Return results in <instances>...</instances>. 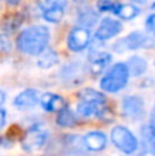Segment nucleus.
Wrapping results in <instances>:
<instances>
[{"label":"nucleus","instance_id":"nucleus-1","mask_svg":"<svg viewBox=\"0 0 155 156\" xmlns=\"http://www.w3.org/2000/svg\"><path fill=\"white\" fill-rule=\"evenodd\" d=\"M49 41V30L45 26L36 25L25 29L16 38V47L21 52L30 56H38L47 49Z\"/></svg>","mask_w":155,"mask_h":156},{"label":"nucleus","instance_id":"nucleus-2","mask_svg":"<svg viewBox=\"0 0 155 156\" xmlns=\"http://www.w3.org/2000/svg\"><path fill=\"white\" fill-rule=\"evenodd\" d=\"M129 71L125 63H115L100 80V88L109 93H117L126 86Z\"/></svg>","mask_w":155,"mask_h":156},{"label":"nucleus","instance_id":"nucleus-3","mask_svg":"<svg viewBox=\"0 0 155 156\" xmlns=\"http://www.w3.org/2000/svg\"><path fill=\"white\" fill-rule=\"evenodd\" d=\"M155 45V41L153 37L142 32H132L128 36L122 38V40L117 41L113 45V49L118 54H122L125 51H136V49L142 48H153Z\"/></svg>","mask_w":155,"mask_h":156},{"label":"nucleus","instance_id":"nucleus-4","mask_svg":"<svg viewBox=\"0 0 155 156\" xmlns=\"http://www.w3.org/2000/svg\"><path fill=\"white\" fill-rule=\"evenodd\" d=\"M111 141L120 151L128 155L136 152L139 147L137 138L133 136V133L124 126H115L111 130Z\"/></svg>","mask_w":155,"mask_h":156},{"label":"nucleus","instance_id":"nucleus-5","mask_svg":"<svg viewBox=\"0 0 155 156\" xmlns=\"http://www.w3.org/2000/svg\"><path fill=\"white\" fill-rule=\"evenodd\" d=\"M91 44V32L89 29L77 26L69 33L67 47L73 52H81Z\"/></svg>","mask_w":155,"mask_h":156},{"label":"nucleus","instance_id":"nucleus-6","mask_svg":"<svg viewBox=\"0 0 155 156\" xmlns=\"http://www.w3.org/2000/svg\"><path fill=\"white\" fill-rule=\"evenodd\" d=\"M122 114L126 118L132 121H139L144 115V101L139 96H126L124 97L122 104Z\"/></svg>","mask_w":155,"mask_h":156},{"label":"nucleus","instance_id":"nucleus-7","mask_svg":"<svg viewBox=\"0 0 155 156\" xmlns=\"http://www.w3.org/2000/svg\"><path fill=\"white\" fill-rule=\"evenodd\" d=\"M47 141V132H44L40 126H33L27 130L22 140V148L26 152H34L40 149Z\"/></svg>","mask_w":155,"mask_h":156},{"label":"nucleus","instance_id":"nucleus-8","mask_svg":"<svg viewBox=\"0 0 155 156\" xmlns=\"http://www.w3.org/2000/svg\"><path fill=\"white\" fill-rule=\"evenodd\" d=\"M122 32V23L114 18H103L100 21L98 30H96V40L98 41H106L110 38L118 36Z\"/></svg>","mask_w":155,"mask_h":156},{"label":"nucleus","instance_id":"nucleus-9","mask_svg":"<svg viewBox=\"0 0 155 156\" xmlns=\"http://www.w3.org/2000/svg\"><path fill=\"white\" fill-rule=\"evenodd\" d=\"M40 105L43 107L44 111L47 112H59L60 110H63L65 107H67L65 99L59 94L54 93H44L43 96H40Z\"/></svg>","mask_w":155,"mask_h":156},{"label":"nucleus","instance_id":"nucleus-10","mask_svg":"<svg viewBox=\"0 0 155 156\" xmlns=\"http://www.w3.org/2000/svg\"><path fill=\"white\" fill-rule=\"evenodd\" d=\"M40 101V93L36 89H26L21 92L18 96L14 99V105L19 110H27V108L34 107Z\"/></svg>","mask_w":155,"mask_h":156},{"label":"nucleus","instance_id":"nucleus-11","mask_svg":"<svg viewBox=\"0 0 155 156\" xmlns=\"http://www.w3.org/2000/svg\"><path fill=\"white\" fill-rule=\"evenodd\" d=\"M111 60V55L107 54V52H92L89 62V71L93 76H99L109 67Z\"/></svg>","mask_w":155,"mask_h":156},{"label":"nucleus","instance_id":"nucleus-12","mask_svg":"<svg viewBox=\"0 0 155 156\" xmlns=\"http://www.w3.org/2000/svg\"><path fill=\"white\" fill-rule=\"evenodd\" d=\"M82 144H84V147L88 151L99 152L106 148L107 137H106V134L102 132H89L84 136Z\"/></svg>","mask_w":155,"mask_h":156},{"label":"nucleus","instance_id":"nucleus-13","mask_svg":"<svg viewBox=\"0 0 155 156\" xmlns=\"http://www.w3.org/2000/svg\"><path fill=\"white\" fill-rule=\"evenodd\" d=\"M77 112H78V115L84 116V118L103 116V114L107 112V108H106V104H98V103L80 100V103L77 104Z\"/></svg>","mask_w":155,"mask_h":156},{"label":"nucleus","instance_id":"nucleus-14","mask_svg":"<svg viewBox=\"0 0 155 156\" xmlns=\"http://www.w3.org/2000/svg\"><path fill=\"white\" fill-rule=\"evenodd\" d=\"M125 65H126V67H128L129 76H133V77H140L147 70V62H146L143 58L136 56V55L129 58Z\"/></svg>","mask_w":155,"mask_h":156},{"label":"nucleus","instance_id":"nucleus-15","mask_svg":"<svg viewBox=\"0 0 155 156\" xmlns=\"http://www.w3.org/2000/svg\"><path fill=\"white\" fill-rule=\"evenodd\" d=\"M58 63V54L54 51V49H44L40 55H38L37 59V65L40 69H44V70H48V69L54 67Z\"/></svg>","mask_w":155,"mask_h":156},{"label":"nucleus","instance_id":"nucleus-16","mask_svg":"<svg viewBox=\"0 0 155 156\" xmlns=\"http://www.w3.org/2000/svg\"><path fill=\"white\" fill-rule=\"evenodd\" d=\"M99 19V15L96 11H93L92 8H84L82 11H80L78 14V26L85 27V29H91L93 25H96Z\"/></svg>","mask_w":155,"mask_h":156},{"label":"nucleus","instance_id":"nucleus-17","mask_svg":"<svg viewBox=\"0 0 155 156\" xmlns=\"http://www.w3.org/2000/svg\"><path fill=\"white\" fill-rule=\"evenodd\" d=\"M56 123L62 127H73L77 123V116L69 107H65L58 112Z\"/></svg>","mask_w":155,"mask_h":156},{"label":"nucleus","instance_id":"nucleus-18","mask_svg":"<svg viewBox=\"0 0 155 156\" xmlns=\"http://www.w3.org/2000/svg\"><path fill=\"white\" fill-rule=\"evenodd\" d=\"M78 99L82 101H91V103H98V104H106V97L103 93L95 90V89H82L78 93Z\"/></svg>","mask_w":155,"mask_h":156},{"label":"nucleus","instance_id":"nucleus-19","mask_svg":"<svg viewBox=\"0 0 155 156\" xmlns=\"http://www.w3.org/2000/svg\"><path fill=\"white\" fill-rule=\"evenodd\" d=\"M142 140L144 149L155 151V126L151 123L142 127Z\"/></svg>","mask_w":155,"mask_h":156},{"label":"nucleus","instance_id":"nucleus-20","mask_svg":"<svg viewBox=\"0 0 155 156\" xmlns=\"http://www.w3.org/2000/svg\"><path fill=\"white\" fill-rule=\"evenodd\" d=\"M140 14V8L135 4H121L118 5V10L115 12V15L118 18L124 19V21H131V19L136 18Z\"/></svg>","mask_w":155,"mask_h":156},{"label":"nucleus","instance_id":"nucleus-21","mask_svg":"<svg viewBox=\"0 0 155 156\" xmlns=\"http://www.w3.org/2000/svg\"><path fill=\"white\" fill-rule=\"evenodd\" d=\"M80 76H82L81 66L80 63H71L67 67L62 70V78L65 81H71V80H78Z\"/></svg>","mask_w":155,"mask_h":156},{"label":"nucleus","instance_id":"nucleus-22","mask_svg":"<svg viewBox=\"0 0 155 156\" xmlns=\"http://www.w3.org/2000/svg\"><path fill=\"white\" fill-rule=\"evenodd\" d=\"M65 16V10L63 8H48V10H43V18L49 23H58L62 21Z\"/></svg>","mask_w":155,"mask_h":156},{"label":"nucleus","instance_id":"nucleus-23","mask_svg":"<svg viewBox=\"0 0 155 156\" xmlns=\"http://www.w3.org/2000/svg\"><path fill=\"white\" fill-rule=\"evenodd\" d=\"M120 3H115L113 0H99L98 3V8L100 12H113L115 14L118 10Z\"/></svg>","mask_w":155,"mask_h":156},{"label":"nucleus","instance_id":"nucleus-24","mask_svg":"<svg viewBox=\"0 0 155 156\" xmlns=\"http://www.w3.org/2000/svg\"><path fill=\"white\" fill-rule=\"evenodd\" d=\"M67 5V0H43L41 2V8L48 10V8H63L65 10Z\"/></svg>","mask_w":155,"mask_h":156},{"label":"nucleus","instance_id":"nucleus-25","mask_svg":"<svg viewBox=\"0 0 155 156\" xmlns=\"http://www.w3.org/2000/svg\"><path fill=\"white\" fill-rule=\"evenodd\" d=\"M19 25H21V18H19L18 15H13L11 19H5L3 27H4L5 32H13V30H15Z\"/></svg>","mask_w":155,"mask_h":156},{"label":"nucleus","instance_id":"nucleus-26","mask_svg":"<svg viewBox=\"0 0 155 156\" xmlns=\"http://www.w3.org/2000/svg\"><path fill=\"white\" fill-rule=\"evenodd\" d=\"M11 49V41L7 34H0V52L8 54Z\"/></svg>","mask_w":155,"mask_h":156},{"label":"nucleus","instance_id":"nucleus-27","mask_svg":"<svg viewBox=\"0 0 155 156\" xmlns=\"http://www.w3.org/2000/svg\"><path fill=\"white\" fill-rule=\"evenodd\" d=\"M146 27H147L148 33L155 36V14H151L147 18V21H146Z\"/></svg>","mask_w":155,"mask_h":156},{"label":"nucleus","instance_id":"nucleus-28","mask_svg":"<svg viewBox=\"0 0 155 156\" xmlns=\"http://www.w3.org/2000/svg\"><path fill=\"white\" fill-rule=\"evenodd\" d=\"M5 119H7V112H5V110H3L0 107V129L5 125Z\"/></svg>","mask_w":155,"mask_h":156},{"label":"nucleus","instance_id":"nucleus-29","mask_svg":"<svg viewBox=\"0 0 155 156\" xmlns=\"http://www.w3.org/2000/svg\"><path fill=\"white\" fill-rule=\"evenodd\" d=\"M139 156H155V151H150V149H143V152Z\"/></svg>","mask_w":155,"mask_h":156},{"label":"nucleus","instance_id":"nucleus-30","mask_svg":"<svg viewBox=\"0 0 155 156\" xmlns=\"http://www.w3.org/2000/svg\"><path fill=\"white\" fill-rule=\"evenodd\" d=\"M5 99H7V94H5V92L4 90H0V107L4 104Z\"/></svg>","mask_w":155,"mask_h":156},{"label":"nucleus","instance_id":"nucleus-31","mask_svg":"<svg viewBox=\"0 0 155 156\" xmlns=\"http://www.w3.org/2000/svg\"><path fill=\"white\" fill-rule=\"evenodd\" d=\"M150 123L155 126V104H154V108H153V112H151V122Z\"/></svg>","mask_w":155,"mask_h":156},{"label":"nucleus","instance_id":"nucleus-32","mask_svg":"<svg viewBox=\"0 0 155 156\" xmlns=\"http://www.w3.org/2000/svg\"><path fill=\"white\" fill-rule=\"evenodd\" d=\"M19 2H21V0H7V3H8L10 5H16Z\"/></svg>","mask_w":155,"mask_h":156},{"label":"nucleus","instance_id":"nucleus-33","mask_svg":"<svg viewBox=\"0 0 155 156\" xmlns=\"http://www.w3.org/2000/svg\"><path fill=\"white\" fill-rule=\"evenodd\" d=\"M135 3H146V0H133Z\"/></svg>","mask_w":155,"mask_h":156},{"label":"nucleus","instance_id":"nucleus-34","mask_svg":"<svg viewBox=\"0 0 155 156\" xmlns=\"http://www.w3.org/2000/svg\"><path fill=\"white\" fill-rule=\"evenodd\" d=\"M153 10H155V3H154V4H153Z\"/></svg>","mask_w":155,"mask_h":156}]
</instances>
